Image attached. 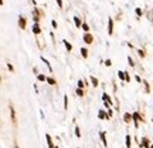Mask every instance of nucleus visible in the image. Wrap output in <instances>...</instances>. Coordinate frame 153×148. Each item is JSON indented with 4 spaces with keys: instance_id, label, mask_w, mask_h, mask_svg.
Instances as JSON below:
<instances>
[{
    "instance_id": "f257e3e1",
    "label": "nucleus",
    "mask_w": 153,
    "mask_h": 148,
    "mask_svg": "<svg viewBox=\"0 0 153 148\" xmlns=\"http://www.w3.org/2000/svg\"><path fill=\"white\" fill-rule=\"evenodd\" d=\"M126 148H130V137H126Z\"/></svg>"
},
{
    "instance_id": "f03ea898",
    "label": "nucleus",
    "mask_w": 153,
    "mask_h": 148,
    "mask_svg": "<svg viewBox=\"0 0 153 148\" xmlns=\"http://www.w3.org/2000/svg\"><path fill=\"white\" fill-rule=\"evenodd\" d=\"M101 138H102V142H104V145H106L108 142H106V140H105V134H104V133H101Z\"/></svg>"
},
{
    "instance_id": "7ed1b4c3",
    "label": "nucleus",
    "mask_w": 153,
    "mask_h": 148,
    "mask_svg": "<svg viewBox=\"0 0 153 148\" xmlns=\"http://www.w3.org/2000/svg\"><path fill=\"white\" fill-rule=\"evenodd\" d=\"M47 141H48V147H50V148H54V147H53V142H51V138H50V135H47Z\"/></svg>"
},
{
    "instance_id": "20e7f679",
    "label": "nucleus",
    "mask_w": 153,
    "mask_h": 148,
    "mask_svg": "<svg viewBox=\"0 0 153 148\" xmlns=\"http://www.w3.org/2000/svg\"><path fill=\"white\" fill-rule=\"evenodd\" d=\"M85 41H87V43H91V41H92V37H91V36H87V34H85Z\"/></svg>"
},
{
    "instance_id": "39448f33",
    "label": "nucleus",
    "mask_w": 153,
    "mask_h": 148,
    "mask_svg": "<svg viewBox=\"0 0 153 148\" xmlns=\"http://www.w3.org/2000/svg\"><path fill=\"white\" fill-rule=\"evenodd\" d=\"M108 31H109V34L112 33V20L109 19V29H108Z\"/></svg>"
},
{
    "instance_id": "423d86ee",
    "label": "nucleus",
    "mask_w": 153,
    "mask_h": 148,
    "mask_svg": "<svg viewBox=\"0 0 153 148\" xmlns=\"http://www.w3.org/2000/svg\"><path fill=\"white\" fill-rule=\"evenodd\" d=\"M81 51H82V56H84V57H87V56H88V53H87V50H85V48H81Z\"/></svg>"
},
{
    "instance_id": "0eeeda50",
    "label": "nucleus",
    "mask_w": 153,
    "mask_h": 148,
    "mask_svg": "<svg viewBox=\"0 0 153 148\" xmlns=\"http://www.w3.org/2000/svg\"><path fill=\"white\" fill-rule=\"evenodd\" d=\"M34 33H35V34H38V33H40V30H38V26H37V24L34 26Z\"/></svg>"
},
{
    "instance_id": "6e6552de",
    "label": "nucleus",
    "mask_w": 153,
    "mask_h": 148,
    "mask_svg": "<svg viewBox=\"0 0 153 148\" xmlns=\"http://www.w3.org/2000/svg\"><path fill=\"white\" fill-rule=\"evenodd\" d=\"M92 83H94V86H98V80L95 77H92Z\"/></svg>"
},
{
    "instance_id": "1a4fd4ad",
    "label": "nucleus",
    "mask_w": 153,
    "mask_h": 148,
    "mask_svg": "<svg viewBox=\"0 0 153 148\" xmlns=\"http://www.w3.org/2000/svg\"><path fill=\"white\" fill-rule=\"evenodd\" d=\"M64 44L67 46V48H68V50H71V44H70V43H67V41L64 40Z\"/></svg>"
},
{
    "instance_id": "9d476101",
    "label": "nucleus",
    "mask_w": 153,
    "mask_h": 148,
    "mask_svg": "<svg viewBox=\"0 0 153 148\" xmlns=\"http://www.w3.org/2000/svg\"><path fill=\"white\" fill-rule=\"evenodd\" d=\"M38 80H41V81H43V80H46V77H44V75H41V74H40V75H38Z\"/></svg>"
},
{
    "instance_id": "9b49d317",
    "label": "nucleus",
    "mask_w": 153,
    "mask_h": 148,
    "mask_svg": "<svg viewBox=\"0 0 153 148\" xmlns=\"http://www.w3.org/2000/svg\"><path fill=\"white\" fill-rule=\"evenodd\" d=\"M82 27H84V30H85V31H88V30H89V27H88V26H87V24H84V26H82Z\"/></svg>"
},
{
    "instance_id": "f8f14e48",
    "label": "nucleus",
    "mask_w": 153,
    "mask_h": 148,
    "mask_svg": "<svg viewBox=\"0 0 153 148\" xmlns=\"http://www.w3.org/2000/svg\"><path fill=\"white\" fill-rule=\"evenodd\" d=\"M104 100H105V101H108V100H109V97H108L106 94H104ZM109 101H111V100H109Z\"/></svg>"
},
{
    "instance_id": "ddd939ff",
    "label": "nucleus",
    "mask_w": 153,
    "mask_h": 148,
    "mask_svg": "<svg viewBox=\"0 0 153 148\" xmlns=\"http://www.w3.org/2000/svg\"><path fill=\"white\" fill-rule=\"evenodd\" d=\"M75 24H76V26H79V24H81V21H79V20H78L76 17H75Z\"/></svg>"
},
{
    "instance_id": "4468645a",
    "label": "nucleus",
    "mask_w": 153,
    "mask_h": 148,
    "mask_svg": "<svg viewBox=\"0 0 153 148\" xmlns=\"http://www.w3.org/2000/svg\"><path fill=\"white\" fill-rule=\"evenodd\" d=\"M47 81H48V83H50V84H54V80H53V78H48V80H47Z\"/></svg>"
},
{
    "instance_id": "2eb2a0df",
    "label": "nucleus",
    "mask_w": 153,
    "mask_h": 148,
    "mask_svg": "<svg viewBox=\"0 0 153 148\" xmlns=\"http://www.w3.org/2000/svg\"><path fill=\"white\" fill-rule=\"evenodd\" d=\"M57 3H58V6H60V7L62 6V1H61V0H57Z\"/></svg>"
},
{
    "instance_id": "dca6fc26",
    "label": "nucleus",
    "mask_w": 153,
    "mask_h": 148,
    "mask_svg": "<svg viewBox=\"0 0 153 148\" xmlns=\"http://www.w3.org/2000/svg\"><path fill=\"white\" fill-rule=\"evenodd\" d=\"M152 148H153V145H152Z\"/></svg>"
}]
</instances>
